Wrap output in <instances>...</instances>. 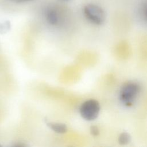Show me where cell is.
<instances>
[{
    "mask_svg": "<svg viewBox=\"0 0 147 147\" xmlns=\"http://www.w3.org/2000/svg\"><path fill=\"white\" fill-rule=\"evenodd\" d=\"M45 17L51 25H56L60 21V16L58 11L53 7H48L45 10Z\"/></svg>",
    "mask_w": 147,
    "mask_h": 147,
    "instance_id": "obj_4",
    "label": "cell"
},
{
    "mask_svg": "<svg viewBox=\"0 0 147 147\" xmlns=\"http://www.w3.org/2000/svg\"><path fill=\"white\" fill-rule=\"evenodd\" d=\"M9 1L15 2V3H25V2H30L33 0H9Z\"/></svg>",
    "mask_w": 147,
    "mask_h": 147,
    "instance_id": "obj_9",
    "label": "cell"
},
{
    "mask_svg": "<svg viewBox=\"0 0 147 147\" xmlns=\"http://www.w3.org/2000/svg\"><path fill=\"white\" fill-rule=\"evenodd\" d=\"M141 91L139 83L133 81L128 82L121 87L119 93V99L125 106H131Z\"/></svg>",
    "mask_w": 147,
    "mask_h": 147,
    "instance_id": "obj_1",
    "label": "cell"
},
{
    "mask_svg": "<svg viewBox=\"0 0 147 147\" xmlns=\"http://www.w3.org/2000/svg\"><path fill=\"white\" fill-rule=\"evenodd\" d=\"M100 105L99 102L93 99L84 102L79 109L80 114L82 117L87 121L95 119L100 112Z\"/></svg>",
    "mask_w": 147,
    "mask_h": 147,
    "instance_id": "obj_3",
    "label": "cell"
},
{
    "mask_svg": "<svg viewBox=\"0 0 147 147\" xmlns=\"http://www.w3.org/2000/svg\"><path fill=\"white\" fill-rule=\"evenodd\" d=\"M90 132L93 136H97L99 133V129L96 126H91L90 127Z\"/></svg>",
    "mask_w": 147,
    "mask_h": 147,
    "instance_id": "obj_8",
    "label": "cell"
},
{
    "mask_svg": "<svg viewBox=\"0 0 147 147\" xmlns=\"http://www.w3.org/2000/svg\"><path fill=\"white\" fill-rule=\"evenodd\" d=\"M47 125L52 130L57 133L63 134L67 131V126L62 123L49 122L47 123Z\"/></svg>",
    "mask_w": 147,
    "mask_h": 147,
    "instance_id": "obj_5",
    "label": "cell"
},
{
    "mask_svg": "<svg viewBox=\"0 0 147 147\" xmlns=\"http://www.w3.org/2000/svg\"><path fill=\"white\" fill-rule=\"evenodd\" d=\"M60 1H70V0H60Z\"/></svg>",
    "mask_w": 147,
    "mask_h": 147,
    "instance_id": "obj_11",
    "label": "cell"
},
{
    "mask_svg": "<svg viewBox=\"0 0 147 147\" xmlns=\"http://www.w3.org/2000/svg\"><path fill=\"white\" fill-rule=\"evenodd\" d=\"M131 137L129 134L126 132L122 133L118 137V142L121 145H126L129 143L130 141Z\"/></svg>",
    "mask_w": 147,
    "mask_h": 147,
    "instance_id": "obj_6",
    "label": "cell"
},
{
    "mask_svg": "<svg viewBox=\"0 0 147 147\" xmlns=\"http://www.w3.org/2000/svg\"><path fill=\"white\" fill-rule=\"evenodd\" d=\"M83 13L89 22L96 25H102L106 20L105 10L100 6L96 3H89L84 5Z\"/></svg>",
    "mask_w": 147,
    "mask_h": 147,
    "instance_id": "obj_2",
    "label": "cell"
},
{
    "mask_svg": "<svg viewBox=\"0 0 147 147\" xmlns=\"http://www.w3.org/2000/svg\"><path fill=\"white\" fill-rule=\"evenodd\" d=\"M11 24L9 21H5L0 22V33H5L10 29Z\"/></svg>",
    "mask_w": 147,
    "mask_h": 147,
    "instance_id": "obj_7",
    "label": "cell"
},
{
    "mask_svg": "<svg viewBox=\"0 0 147 147\" xmlns=\"http://www.w3.org/2000/svg\"><path fill=\"white\" fill-rule=\"evenodd\" d=\"M144 14H145V16L146 17V18H147V6H146L145 10H144Z\"/></svg>",
    "mask_w": 147,
    "mask_h": 147,
    "instance_id": "obj_10",
    "label": "cell"
}]
</instances>
